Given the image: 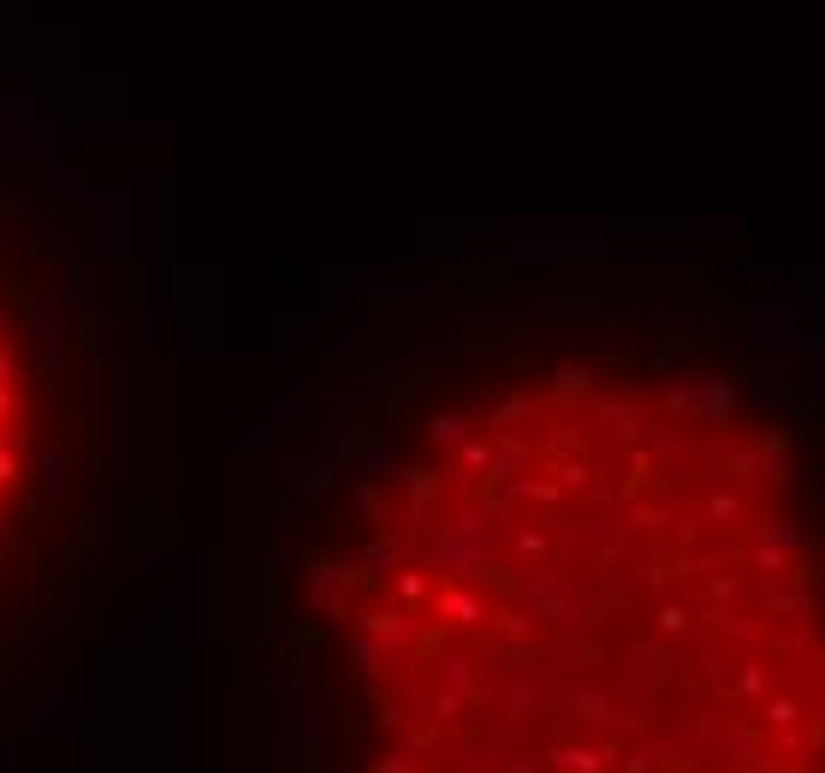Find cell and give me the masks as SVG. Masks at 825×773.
I'll return each instance as SVG.
<instances>
[{
    "instance_id": "1",
    "label": "cell",
    "mask_w": 825,
    "mask_h": 773,
    "mask_svg": "<svg viewBox=\"0 0 825 773\" xmlns=\"http://www.w3.org/2000/svg\"><path fill=\"white\" fill-rule=\"evenodd\" d=\"M48 441H54V411H48L36 333L24 328L19 303L0 286V553L31 523L42 500Z\"/></svg>"
}]
</instances>
